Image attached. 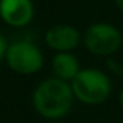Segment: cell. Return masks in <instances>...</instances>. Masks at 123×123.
Listing matches in <instances>:
<instances>
[{
	"label": "cell",
	"instance_id": "2",
	"mask_svg": "<svg viewBox=\"0 0 123 123\" xmlns=\"http://www.w3.org/2000/svg\"><path fill=\"white\" fill-rule=\"evenodd\" d=\"M70 84L74 97L87 106L103 104L113 90L110 77L98 68H83Z\"/></svg>",
	"mask_w": 123,
	"mask_h": 123
},
{
	"label": "cell",
	"instance_id": "4",
	"mask_svg": "<svg viewBox=\"0 0 123 123\" xmlns=\"http://www.w3.org/2000/svg\"><path fill=\"white\" fill-rule=\"evenodd\" d=\"M6 61L9 68L20 75L35 74L43 67V55L31 41H18L9 45Z\"/></svg>",
	"mask_w": 123,
	"mask_h": 123
},
{
	"label": "cell",
	"instance_id": "11",
	"mask_svg": "<svg viewBox=\"0 0 123 123\" xmlns=\"http://www.w3.org/2000/svg\"><path fill=\"white\" fill-rule=\"evenodd\" d=\"M119 103H120V106H122V109H123V88H122L120 93H119Z\"/></svg>",
	"mask_w": 123,
	"mask_h": 123
},
{
	"label": "cell",
	"instance_id": "5",
	"mask_svg": "<svg viewBox=\"0 0 123 123\" xmlns=\"http://www.w3.org/2000/svg\"><path fill=\"white\" fill-rule=\"evenodd\" d=\"M45 42L56 52H71L83 42V36L75 26L59 23L46 31Z\"/></svg>",
	"mask_w": 123,
	"mask_h": 123
},
{
	"label": "cell",
	"instance_id": "6",
	"mask_svg": "<svg viewBox=\"0 0 123 123\" xmlns=\"http://www.w3.org/2000/svg\"><path fill=\"white\" fill-rule=\"evenodd\" d=\"M33 15L32 0H0V18L9 26H26L32 22Z\"/></svg>",
	"mask_w": 123,
	"mask_h": 123
},
{
	"label": "cell",
	"instance_id": "12",
	"mask_svg": "<svg viewBox=\"0 0 123 123\" xmlns=\"http://www.w3.org/2000/svg\"><path fill=\"white\" fill-rule=\"evenodd\" d=\"M48 123H58V122H48Z\"/></svg>",
	"mask_w": 123,
	"mask_h": 123
},
{
	"label": "cell",
	"instance_id": "10",
	"mask_svg": "<svg viewBox=\"0 0 123 123\" xmlns=\"http://www.w3.org/2000/svg\"><path fill=\"white\" fill-rule=\"evenodd\" d=\"M114 5H116V7H117L119 10L123 12V0H114Z\"/></svg>",
	"mask_w": 123,
	"mask_h": 123
},
{
	"label": "cell",
	"instance_id": "1",
	"mask_svg": "<svg viewBox=\"0 0 123 123\" xmlns=\"http://www.w3.org/2000/svg\"><path fill=\"white\" fill-rule=\"evenodd\" d=\"M74 98L70 83L52 77L38 84L32 96V103L38 114L48 120H56L71 111Z\"/></svg>",
	"mask_w": 123,
	"mask_h": 123
},
{
	"label": "cell",
	"instance_id": "9",
	"mask_svg": "<svg viewBox=\"0 0 123 123\" xmlns=\"http://www.w3.org/2000/svg\"><path fill=\"white\" fill-rule=\"evenodd\" d=\"M7 42H6V39L0 35V59H2L3 56H6V52H7Z\"/></svg>",
	"mask_w": 123,
	"mask_h": 123
},
{
	"label": "cell",
	"instance_id": "3",
	"mask_svg": "<svg viewBox=\"0 0 123 123\" xmlns=\"http://www.w3.org/2000/svg\"><path fill=\"white\" fill-rule=\"evenodd\" d=\"M83 43L88 52L97 56H113L123 43L122 32L111 23H91L83 33Z\"/></svg>",
	"mask_w": 123,
	"mask_h": 123
},
{
	"label": "cell",
	"instance_id": "7",
	"mask_svg": "<svg viewBox=\"0 0 123 123\" xmlns=\"http://www.w3.org/2000/svg\"><path fill=\"white\" fill-rule=\"evenodd\" d=\"M54 75L62 81L71 83L81 71L78 58L71 52H56L51 61Z\"/></svg>",
	"mask_w": 123,
	"mask_h": 123
},
{
	"label": "cell",
	"instance_id": "8",
	"mask_svg": "<svg viewBox=\"0 0 123 123\" xmlns=\"http://www.w3.org/2000/svg\"><path fill=\"white\" fill-rule=\"evenodd\" d=\"M106 68L110 74H113L116 77H123V62L116 59L114 56L106 58Z\"/></svg>",
	"mask_w": 123,
	"mask_h": 123
}]
</instances>
